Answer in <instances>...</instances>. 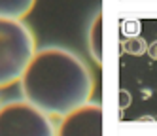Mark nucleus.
I'll list each match as a JSON object with an SVG mask.
<instances>
[{"label": "nucleus", "instance_id": "f257e3e1", "mask_svg": "<svg viewBox=\"0 0 157 136\" xmlns=\"http://www.w3.org/2000/svg\"><path fill=\"white\" fill-rule=\"evenodd\" d=\"M17 83L23 100L49 117H63L91 100L95 77L80 55L49 45L34 51Z\"/></svg>", "mask_w": 157, "mask_h": 136}, {"label": "nucleus", "instance_id": "f03ea898", "mask_svg": "<svg viewBox=\"0 0 157 136\" xmlns=\"http://www.w3.org/2000/svg\"><path fill=\"white\" fill-rule=\"evenodd\" d=\"M34 51V34L23 19L0 17V89L19 81Z\"/></svg>", "mask_w": 157, "mask_h": 136}, {"label": "nucleus", "instance_id": "7ed1b4c3", "mask_svg": "<svg viewBox=\"0 0 157 136\" xmlns=\"http://www.w3.org/2000/svg\"><path fill=\"white\" fill-rule=\"evenodd\" d=\"M51 117L27 100L0 104V136H55Z\"/></svg>", "mask_w": 157, "mask_h": 136}, {"label": "nucleus", "instance_id": "20e7f679", "mask_svg": "<svg viewBox=\"0 0 157 136\" xmlns=\"http://www.w3.org/2000/svg\"><path fill=\"white\" fill-rule=\"evenodd\" d=\"M55 136H102V106L89 100L63 115Z\"/></svg>", "mask_w": 157, "mask_h": 136}, {"label": "nucleus", "instance_id": "39448f33", "mask_svg": "<svg viewBox=\"0 0 157 136\" xmlns=\"http://www.w3.org/2000/svg\"><path fill=\"white\" fill-rule=\"evenodd\" d=\"M87 45L93 61L100 66L102 64V11H97V15L89 27V36H87Z\"/></svg>", "mask_w": 157, "mask_h": 136}, {"label": "nucleus", "instance_id": "423d86ee", "mask_svg": "<svg viewBox=\"0 0 157 136\" xmlns=\"http://www.w3.org/2000/svg\"><path fill=\"white\" fill-rule=\"evenodd\" d=\"M36 6V0H0V17L25 19Z\"/></svg>", "mask_w": 157, "mask_h": 136}, {"label": "nucleus", "instance_id": "0eeeda50", "mask_svg": "<svg viewBox=\"0 0 157 136\" xmlns=\"http://www.w3.org/2000/svg\"><path fill=\"white\" fill-rule=\"evenodd\" d=\"M146 49V42L144 40H140V38H136V40H132L131 43H129V51L132 53V55H142Z\"/></svg>", "mask_w": 157, "mask_h": 136}, {"label": "nucleus", "instance_id": "6e6552de", "mask_svg": "<svg viewBox=\"0 0 157 136\" xmlns=\"http://www.w3.org/2000/svg\"><path fill=\"white\" fill-rule=\"evenodd\" d=\"M123 30L125 32H129V34H138V30H140V25L136 21H132V23H125V27H123Z\"/></svg>", "mask_w": 157, "mask_h": 136}, {"label": "nucleus", "instance_id": "1a4fd4ad", "mask_svg": "<svg viewBox=\"0 0 157 136\" xmlns=\"http://www.w3.org/2000/svg\"><path fill=\"white\" fill-rule=\"evenodd\" d=\"M148 53L153 57V59H157V42H153L150 47H148Z\"/></svg>", "mask_w": 157, "mask_h": 136}]
</instances>
